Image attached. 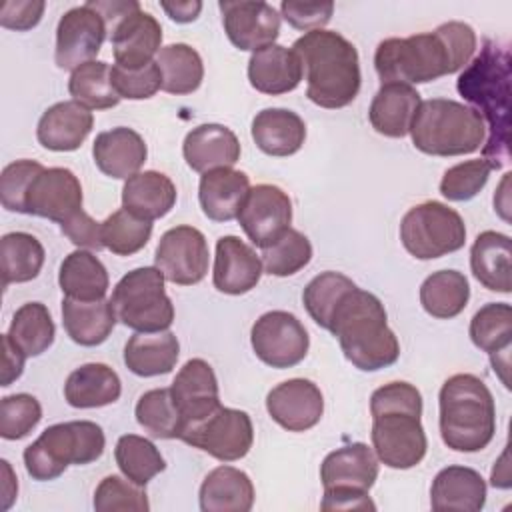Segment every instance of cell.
<instances>
[{
  "label": "cell",
  "instance_id": "cell-1",
  "mask_svg": "<svg viewBox=\"0 0 512 512\" xmlns=\"http://www.w3.org/2000/svg\"><path fill=\"white\" fill-rule=\"evenodd\" d=\"M292 50L302 62L306 96L322 108H344L360 92L362 74L356 46L334 30H312L300 36Z\"/></svg>",
  "mask_w": 512,
  "mask_h": 512
},
{
  "label": "cell",
  "instance_id": "cell-2",
  "mask_svg": "<svg viewBox=\"0 0 512 512\" xmlns=\"http://www.w3.org/2000/svg\"><path fill=\"white\" fill-rule=\"evenodd\" d=\"M384 304L368 290H350L336 306L328 332H332L352 366L376 372L392 366L400 356L396 334L386 322Z\"/></svg>",
  "mask_w": 512,
  "mask_h": 512
},
{
  "label": "cell",
  "instance_id": "cell-3",
  "mask_svg": "<svg viewBox=\"0 0 512 512\" xmlns=\"http://www.w3.org/2000/svg\"><path fill=\"white\" fill-rule=\"evenodd\" d=\"M440 436L450 450L480 452L496 432V406L492 392L474 374L450 376L438 396Z\"/></svg>",
  "mask_w": 512,
  "mask_h": 512
},
{
  "label": "cell",
  "instance_id": "cell-4",
  "mask_svg": "<svg viewBox=\"0 0 512 512\" xmlns=\"http://www.w3.org/2000/svg\"><path fill=\"white\" fill-rule=\"evenodd\" d=\"M458 92L482 112L492 130L484 148V160L492 170L506 156L508 146V96H510V58L494 42H486L482 52L464 68L458 78Z\"/></svg>",
  "mask_w": 512,
  "mask_h": 512
},
{
  "label": "cell",
  "instance_id": "cell-5",
  "mask_svg": "<svg viewBox=\"0 0 512 512\" xmlns=\"http://www.w3.org/2000/svg\"><path fill=\"white\" fill-rule=\"evenodd\" d=\"M412 144L430 156H462L478 150L486 124L470 106L448 98L422 100L410 124Z\"/></svg>",
  "mask_w": 512,
  "mask_h": 512
},
{
  "label": "cell",
  "instance_id": "cell-6",
  "mask_svg": "<svg viewBox=\"0 0 512 512\" xmlns=\"http://www.w3.org/2000/svg\"><path fill=\"white\" fill-rule=\"evenodd\" d=\"M102 428L90 420H72L48 426L24 450L26 472L40 482L58 478L70 464H90L104 452Z\"/></svg>",
  "mask_w": 512,
  "mask_h": 512
},
{
  "label": "cell",
  "instance_id": "cell-7",
  "mask_svg": "<svg viewBox=\"0 0 512 512\" xmlns=\"http://www.w3.org/2000/svg\"><path fill=\"white\" fill-rule=\"evenodd\" d=\"M374 68L382 84L412 86L452 74L448 50L436 32L382 40L374 52Z\"/></svg>",
  "mask_w": 512,
  "mask_h": 512
},
{
  "label": "cell",
  "instance_id": "cell-8",
  "mask_svg": "<svg viewBox=\"0 0 512 512\" xmlns=\"http://www.w3.org/2000/svg\"><path fill=\"white\" fill-rule=\"evenodd\" d=\"M164 274L156 266L134 268L112 290L116 318L136 332H164L174 322V304L164 290Z\"/></svg>",
  "mask_w": 512,
  "mask_h": 512
},
{
  "label": "cell",
  "instance_id": "cell-9",
  "mask_svg": "<svg viewBox=\"0 0 512 512\" xmlns=\"http://www.w3.org/2000/svg\"><path fill=\"white\" fill-rule=\"evenodd\" d=\"M402 246L418 260H434L460 250L466 242L462 216L436 200L412 206L400 222Z\"/></svg>",
  "mask_w": 512,
  "mask_h": 512
},
{
  "label": "cell",
  "instance_id": "cell-10",
  "mask_svg": "<svg viewBox=\"0 0 512 512\" xmlns=\"http://www.w3.org/2000/svg\"><path fill=\"white\" fill-rule=\"evenodd\" d=\"M180 440L222 462L244 458L254 442L252 420L244 410L218 406L206 418L188 424Z\"/></svg>",
  "mask_w": 512,
  "mask_h": 512
},
{
  "label": "cell",
  "instance_id": "cell-11",
  "mask_svg": "<svg viewBox=\"0 0 512 512\" xmlns=\"http://www.w3.org/2000/svg\"><path fill=\"white\" fill-rule=\"evenodd\" d=\"M372 446L376 458L394 470H408L422 462L428 440L420 416L394 410L372 416Z\"/></svg>",
  "mask_w": 512,
  "mask_h": 512
},
{
  "label": "cell",
  "instance_id": "cell-12",
  "mask_svg": "<svg viewBox=\"0 0 512 512\" xmlns=\"http://www.w3.org/2000/svg\"><path fill=\"white\" fill-rule=\"evenodd\" d=\"M250 342L254 354L278 370L300 364L310 348V336L304 324L286 310L262 314L250 330Z\"/></svg>",
  "mask_w": 512,
  "mask_h": 512
},
{
  "label": "cell",
  "instance_id": "cell-13",
  "mask_svg": "<svg viewBox=\"0 0 512 512\" xmlns=\"http://www.w3.org/2000/svg\"><path fill=\"white\" fill-rule=\"evenodd\" d=\"M208 262L210 252L204 234L186 224L166 230L154 254V266L168 282L178 286H192L204 280Z\"/></svg>",
  "mask_w": 512,
  "mask_h": 512
},
{
  "label": "cell",
  "instance_id": "cell-14",
  "mask_svg": "<svg viewBox=\"0 0 512 512\" xmlns=\"http://www.w3.org/2000/svg\"><path fill=\"white\" fill-rule=\"evenodd\" d=\"M108 26L100 12L90 4L74 6L60 18L56 26L54 60L62 70H76L92 62L106 40Z\"/></svg>",
  "mask_w": 512,
  "mask_h": 512
},
{
  "label": "cell",
  "instance_id": "cell-15",
  "mask_svg": "<svg viewBox=\"0 0 512 512\" xmlns=\"http://www.w3.org/2000/svg\"><path fill=\"white\" fill-rule=\"evenodd\" d=\"M236 218L254 246L268 248L290 228L292 202L282 188L256 184L250 188Z\"/></svg>",
  "mask_w": 512,
  "mask_h": 512
},
{
  "label": "cell",
  "instance_id": "cell-16",
  "mask_svg": "<svg viewBox=\"0 0 512 512\" xmlns=\"http://www.w3.org/2000/svg\"><path fill=\"white\" fill-rule=\"evenodd\" d=\"M228 40L240 50H260L276 42L280 34V14L260 0L218 2Z\"/></svg>",
  "mask_w": 512,
  "mask_h": 512
},
{
  "label": "cell",
  "instance_id": "cell-17",
  "mask_svg": "<svg viewBox=\"0 0 512 512\" xmlns=\"http://www.w3.org/2000/svg\"><path fill=\"white\" fill-rule=\"evenodd\" d=\"M82 210V186L68 168H44L32 182L26 214L64 224Z\"/></svg>",
  "mask_w": 512,
  "mask_h": 512
},
{
  "label": "cell",
  "instance_id": "cell-18",
  "mask_svg": "<svg viewBox=\"0 0 512 512\" xmlns=\"http://www.w3.org/2000/svg\"><path fill=\"white\" fill-rule=\"evenodd\" d=\"M266 410L284 430L304 432L320 422L324 414V396L312 380L292 378L268 392Z\"/></svg>",
  "mask_w": 512,
  "mask_h": 512
},
{
  "label": "cell",
  "instance_id": "cell-19",
  "mask_svg": "<svg viewBox=\"0 0 512 512\" xmlns=\"http://www.w3.org/2000/svg\"><path fill=\"white\" fill-rule=\"evenodd\" d=\"M110 42L116 66L134 70L154 62L162 44V26L160 22L144 12L140 6L120 18L110 30Z\"/></svg>",
  "mask_w": 512,
  "mask_h": 512
},
{
  "label": "cell",
  "instance_id": "cell-20",
  "mask_svg": "<svg viewBox=\"0 0 512 512\" xmlns=\"http://www.w3.org/2000/svg\"><path fill=\"white\" fill-rule=\"evenodd\" d=\"M170 392L186 426L206 418L220 406L216 374L202 358H192L178 370Z\"/></svg>",
  "mask_w": 512,
  "mask_h": 512
},
{
  "label": "cell",
  "instance_id": "cell-21",
  "mask_svg": "<svg viewBox=\"0 0 512 512\" xmlns=\"http://www.w3.org/2000/svg\"><path fill=\"white\" fill-rule=\"evenodd\" d=\"M262 272L264 268L260 256L238 236H222L216 242L212 272L216 290L230 296L246 294L258 284Z\"/></svg>",
  "mask_w": 512,
  "mask_h": 512
},
{
  "label": "cell",
  "instance_id": "cell-22",
  "mask_svg": "<svg viewBox=\"0 0 512 512\" xmlns=\"http://www.w3.org/2000/svg\"><path fill=\"white\" fill-rule=\"evenodd\" d=\"M94 126L90 108L76 100L52 104L38 120V142L54 152H72L82 146Z\"/></svg>",
  "mask_w": 512,
  "mask_h": 512
},
{
  "label": "cell",
  "instance_id": "cell-23",
  "mask_svg": "<svg viewBox=\"0 0 512 512\" xmlns=\"http://www.w3.org/2000/svg\"><path fill=\"white\" fill-rule=\"evenodd\" d=\"M92 156L102 174L116 180H128L144 166L148 148L138 132L118 126L96 136Z\"/></svg>",
  "mask_w": 512,
  "mask_h": 512
},
{
  "label": "cell",
  "instance_id": "cell-24",
  "mask_svg": "<svg viewBox=\"0 0 512 512\" xmlns=\"http://www.w3.org/2000/svg\"><path fill=\"white\" fill-rule=\"evenodd\" d=\"M182 154L194 172L204 174L212 168H232L240 160V142L222 124H200L186 134Z\"/></svg>",
  "mask_w": 512,
  "mask_h": 512
},
{
  "label": "cell",
  "instance_id": "cell-25",
  "mask_svg": "<svg viewBox=\"0 0 512 512\" xmlns=\"http://www.w3.org/2000/svg\"><path fill=\"white\" fill-rule=\"evenodd\" d=\"M250 192V178L242 170L212 168L200 176L198 200L206 218L230 222L238 216Z\"/></svg>",
  "mask_w": 512,
  "mask_h": 512
},
{
  "label": "cell",
  "instance_id": "cell-26",
  "mask_svg": "<svg viewBox=\"0 0 512 512\" xmlns=\"http://www.w3.org/2000/svg\"><path fill=\"white\" fill-rule=\"evenodd\" d=\"M302 62L292 48L270 44L252 52L248 80L262 94L278 96L292 92L302 80Z\"/></svg>",
  "mask_w": 512,
  "mask_h": 512
},
{
  "label": "cell",
  "instance_id": "cell-27",
  "mask_svg": "<svg viewBox=\"0 0 512 512\" xmlns=\"http://www.w3.org/2000/svg\"><path fill=\"white\" fill-rule=\"evenodd\" d=\"M378 478V458L364 442H352L336 448L320 464L324 488L370 490Z\"/></svg>",
  "mask_w": 512,
  "mask_h": 512
},
{
  "label": "cell",
  "instance_id": "cell-28",
  "mask_svg": "<svg viewBox=\"0 0 512 512\" xmlns=\"http://www.w3.org/2000/svg\"><path fill=\"white\" fill-rule=\"evenodd\" d=\"M486 504V482L474 468L446 466L430 486V506L436 512H478Z\"/></svg>",
  "mask_w": 512,
  "mask_h": 512
},
{
  "label": "cell",
  "instance_id": "cell-29",
  "mask_svg": "<svg viewBox=\"0 0 512 512\" xmlns=\"http://www.w3.org/2000/svg\"><path fill=\"white\" fill-rule=\"evenodd\" d=\"M420 102L422 98L418 90L410 84H382L368 110L370 124L382 136L404 138L410 132V124Z\"/></svg>",
  "mask_w": 512,
  "mask_h": 512
},
{
  "label": "cell",
  "instance_id": "cell-30",
  "mask_svg": "<svg viewBox=\"0 0 512 512\" xmlns=\"http://www.w3.org/2000/svg\"><path fill=\"white\" fill-rule=\"evenodd\" d=\"M252 140L268 156H292L306 140V124L292 110L264 108L252 120Z\"/></svg>",
  "mask_w": 512,
  "mask_h": 512
},
{
  "label": "cell",
  "instance_id": "cell-31",
  "mask_svg": "<svg viewBox=\"0 0 512 512\" xmlns=\"http://www.w3.org/2000/svg\"><path fill=\"white\" fill-rule=\"evenodd\" d=\"M202 512H248L254 506V486L246 472L234 466H218L200 486Z\"/></svg>",
  "mask_w": 512,
  "mask_h": 512
},
{
  "label": "cell",
  "instance_id": "cell-32",
  "mask_svg": "<svg viewBox=\"0 0 512 512\" xmlns=\"http://www.w3.org/2000/svg\"><path fill=\"white\" fill-rule=\"evenodd\" d=\"M176 204L174 182L156 170H144L124 182L122 208L144 220L166 216Z\"/></svg>",
  "mask_w": 512,
  "mask_h": 512
},
{
  "label": "cell",
  "instance_id": "cell-33",
  "mask_svg": "<svg viewBox=\"0 0 512 512\" xmlns=\"http://www.w3.org/2000/svg\"><path fill=\"white\" fill-rule=\"evenodd\" d=\"M510 256V236L494 230L478 234L470 250L474 278L488 290L508 294L512 290Z\"/></svg>",
  "mask_w": 512,
  "mask_h": 512
},
{
  "label": "cell",
  "instance_id": "cell-34",
  "mask_svg": "<svg viewBox=\"0 0 512 512\" xmlns=\"http://www.w3.org/2000/svg\"><path fill=\"white\" fill-rule=\"evenodd\" d=\"M180 354L176 334L164 332H136L124 346V364L130 372L142 378L172 372Z\"/></svg>",
  "mask_w": 512,
  "mask_h": 512
},
{
  "label": "cell",
  "instance_id": "cell-35",
  "mask_svg": "<svg viewBox=\"0 0 512 512\" xmlns=\"http://www.w3.org/2000/svg\"><path fill=\"white\" fill-rule=\"evenodd\" d=\"M118 374L100 362L84 364L70 372L64 384V398L72 408H100L120 398Z\"/></svg>",
  "mask_w": 512,
  "mask_h": 512
},
{
  "label": "cell",
  "instance_id": "cell-36",
  "mask_svg": "<svg viewBox=\"0 0 512 512\" xmlns=\"http://www.w3.org/2000/svg\"><path fill=\"white\" fill-rule=\"evenodd\" d=\"M58 284L66 298L80 302H96L106 298L108 272L96 254L78 248L62 260Z\"/></svg>",
  "mask_w": 512,
  "mask_h": 512
},
{
  "label": "cell",
  "instance_id": "cell-37",
  "mask_svg": "<svg viewBox=\"0 0 512 512\" xmlns=\"http://www.w3.org/2000/svg\"><path fill=\"white\" fill-rule=\"evenodd\" d=\"M116 312L112 302L102 298L96 302H80L66 298L62 300V324L72 342L80 346L102 344L116 324Z\"/></svg>",
  "mask_w": 512,
  "mask_h": 512
},
{
  "label": "cell",
  "instance_id": "cell-38",
  "mask_svg": "<svg viewBox=\"0 0 512 512\" xmlns=\"http://www.w3.org/2000/svg\"><path fill=\"white\" fill-rule=\"evenodd\" d=\"M470 300V284L458 270L432 272L420 286V304L432 318L450 320L458 316Z\"/></svg>",
  "mask_w": 512,
  "mask_h": 512
},
{
  "label": "cell",
  "instance_id": "cell-39",
  "mask_svg": "<svg viewBox=\"0 0 512 512\" xmlns=\"http://www.w3.org/2000/svg\"><path fill=\"white\" fill-rule=\"evenodd\" d=\"M44 264V246L28 232H8L0 240L2 286L34 280Z\"/></svg>",
  "mask_w": 512,
  "mask_h": 512
},
{
  "label": "cell",
  "instance_id": "cell-40",
  "mask_svg": "<svg viewBox=\"0 0 512 512\" xmlns=\"http://www.w3.org/2000/svg\"><path fill=\"white\" fill-rule=\"evenodd\" d=\"M156 64L162 74V90L168 94H192L200 88L204 78V64L200 54L188 44H168L160 48Z\"/></svg>",
  "mask_w": 512,
  "mask_h": 512
},
{
  "label": "cell",
  "instance_id": "cell-41",
  "mask_svg": "<svg viewBox=\"0 0 512 512\" xmlns=\"http://www.w3.org/2000/svg\"><path fill=\"white\" fill-rule=\"evenodd\" d=\"M6 334L26 354V358H32L52 346L56 328L42 302H26L14 312Z\"/></svg>",
  "mask_w": 512,
  "mask_h": 512
},
{
  "label": "cell",
  "instance_id": "cell-42",
  "mask_svg": "<svg viewBox=\"0 0 512 512\" xmlns=\"http://www.w3.org/2000/svg\"><path fill=\"white\" fill-rule=\"evenodd\" d=\"M68 92L72 100L84 104L90 110L114 108L120 102L112 82V66L102 60H92L78 66L70 74Z\"/></svg>",
  "mask_w": 512,
  "mask_h": 512
},
{
  "label": "cell",
  "instance_id": "cell-43",
  "mask_svg": "<svg viewBox=\"0 0 512 512\" xmlns=\"http://www.w3.org/2000/svg\"><path fill=\"white\" fill-rule=\"evenodd\" d=\"M136 420L152 436L160 440L180 438L186 422L174 404L170 388H154L144 392L136 402Z\"/></svg>",
  "mask_w": 512,
  "mask_h": 512
},
{
  "label": "cell",
  "instance_id": "cell-44",
  "mask_svg": "<svg viewBox=\"0 0 512 512\" xmlns=\"http://www.w3.org/2000/svg\"><path fill=\"white\" fill-rule=\"evenodd\" d=\"M114 458L120 472L140 486H146L166 468L160 450L148 438L138 434L120 436L114 448Z\"/></svg>",
  "mask_w": 512,
  "mask_h": 512
},
{
  "label": "cell",
  "instance_id": "cell-45",
  "mask_svg": "<svg viewBox=\"0 0 512 512\" xmlns=\"http://www.w3.org/2000/svg\"><path fill=\"white\" fill-rule=\"evenodd\" d=\"M354 288H356V284L348 276L328 270V272L314 276L306 284V288L302 292V302H304V308L308 310L310 318L320 328L328 330L330 318H332L336 306Z\"/></svg>",
  "mask_w": 512,
  "mask_h": 512
},
{
  "label": "cell",
  "instance_id": "cell-46",
  "mask_svg": "<svg viewBox=\"0 0 512 512\" xmlns=\"http://www.w3.org/2000/svg\"><path fill=\"white\" fill-rule=\"evenodd\" d=\"M470 340L482 352L494 354L512 344V308L506 302L482 306L470 320Z\"/></svg>",
  "mask_w": 512,
  "mask_h": 512
},
{
  "label": "cell",
  "instance_id": "cell-47",
  "mask_svg": "<svg viewBox=\"0 0 512 512\" xmlns=\"http://www.w3.org/2000/svg\"><path fill=\"white\" fill-rule=\"evenodd\" d=\"M152 236V222L134 216L126 208L112 212L102 222V242L116 256H132L140 252Z\"/></svg>",
  "mask_w": 512,
  "mask_h": 512
},
{
  "label": "cell",
  "instance_id": "cell-48",
  "mask_svg": "<svg viewBox=\"0 0 512 512\" xmlns=\"http://www.w3.org/2000/svg\"><path fill=\"white\" fill-rule=\"evenodd\" d=\"M260 260L266 274L292 276L312 260V244L302 232L288 228L272 246L262 248Z\"/></svg>",
  "mask_w": 512,
  "mask_h": 512
},
{
  "label": "cell",
  "instance_id": "cell-49",
  "mask_svg": "<svg viewBox=\"0 0 512 512\" xmlns=\"http://www.w3.org/2000/svg\"><path fill=\"white\" fill-rule=\"evenodd\" d=\"M490 172L492 166L484 158L460 162L444 172L440 180V194L450 202H466L486 186Z\"/></svg>",
  "mask_w": 512,
  "mask_h": 512
},
{
  "label": "cell",
  "instance_id": "cell-50",
  "mask_svg": "<svg viewBox=\"0 0 512 512\" xmlns=\"http://www.w3.org/2000/svg\"><path fill=\"white\" fill-rule=\"evenodd\" d=\"M42 420L40 402L26 392L4 396L0 402V436L20 440L28 436Z\"/></svg>",
  "mask_w": 512,
  "mask_h": 512
},
{
  "label": "cell",
  "instance_id": "cell-51",
  "mask_svg": "<svg viewBox=\"0 0 512 512\" xmlns=\"http://www.w3.org/2000/svg\"><path fill=\"white\" fill-rule=\"evenodd\" d=\"M94 510L96 512H114V510L148 512L150 504H148L144 486L112 474V476H106L96 486Z\"/></svg>",
  "mask_w": 512,
  "mask_h": 512
},
{
  "label": "cell",
  "instance_id": "cell-52",
  "mask_svg": "<svg viewBox=\"0 0 512 512\" xmlns=\"http://www.w3.org/2000/svg\"><path fill=\"white\" fill-rule=\"evenodd\" d=\"M44 170L36 160H16L4 166L0 174V200L2 206L10 212L26 214V198L34 178Z\"/></svg>",
  "mask_w": 512,
  "mask_h": 512
},
{
  "label": "cell",
  "instance_id": "cell-53",
  "mask_svg": "<svg viewBox=\"0 0 512 512\" xmlns=\"http://www.w3.org/2000/svg\"><path fill=\"white\" fill-rule=\"evenodd\" d=\"M112 82L120 98L146 100V98H152L162 88V74L156 60L134 70L114 64Z\"/></svg>",
  "mask_w": 512,
  "mask_h": 512
},
{
  "label": "cell",
  "instance_id": "cell-54",
  "mask_svg": "<svg viewBox=\"0 0 512 512\" xmlns=\"http://www.w3.org/2000/svg\"><path fill=\"white\" fill-rule=\"evenodd\" d=\"M414 412L422 416V394L416 386L408 382H390L380 388H376L370 396V414H382V412Z\"/></svg>",
  "mask_w": 512,
  "mask_h": 512
},
{
  "label": "cell",
  "instance_id": "cell-55",
  "mask_svg": "<svg viewBox=\"0 0 512 512\" xmlns=\"http://www.w3.org/2000/svg\"><path fill=\"white\" fill-rule=\"evenodd\" d=\"M434 32L442 38V42L448 50L452 74L462 70L464 66H468V62L476 50V32L472 30V26L452 20V22L440 24Z\"/></svg>",
  "mask_w": 512,
  "mask_h": 512
},
{
  "label": "cell",
  "instance_id": "cell-56",
  "mask_svg": "<svg viewBox=\"0 0 512 512\" xmlns=\"http://www.w3.org/2000/svg\"><path fill=\"white\" fill-rule=\"evenodd\" d=\"M282 18L296 30L312 32L322 30L334 12L332 2H296V0H284L280 4Z\"/></svg>",
  "mask_w": 512,
  "mask_h": 512
},
{
  "label": "cell",
  "instance_id": "cell-57",
  "mask_svg": "<svg viewBox=\"0 0 512 512\" xmlns=\"http://www.w3.org/2000/svg\"><path fill=\"white\" fill-rule=\"evenodd\" d=\"M44 8L42 0H6L0 6V24L18 32L30 30L40 22Z\"/></svg>",
  "mask_w": 512,
  "mask_h": 512
},
{
  "label": "cell",
  "instance_id": "cell-58",
  "mask_svg": "<svg viewBox=\"0 0 512 512\" xmlns=\"http://www.w3.org/2000/svg\"><path fill=\"white\" fill-rule=\"evenodd\" d=\"M60 230L78 248L96 250V252L104 248V242H102V222H96L84 210H80L70 220L60 224Z\"/></svg>",
  "mask_w": 512,
  "mask_h": 512
},
{
  "label": "cell",
  "instance_id": "cell-59",
  "mask_svg": "<svg viewBox=\"0 0 512 512\" xmlns=\"http://www.w3.org/2000/svg\"><path fill=\"white\" fill-rule=\"evenodd\" d=\"M322 510H374L366 490L358 488H324V498L320 502Z\"/></svg>",
  "mask_w": 512,
  "mask_h": 512
},
{
  "label": "cell",
  "instance_id": "cell-60",
  "mask_svg": "<svg viewBox=\"0 0 512 512\" xmlns=\"http://www.w3.org/2000/svg\"><path fill=\"white\" fill-rule=\"evenodd\" d=\"M26 354L8 338V334H2V376L0 386H10L14 380L22 376Z\"/></svg>",
  "mask_w": 512,
  "mask_h": 512
},
{
  "label": "cell",
  "instance_id": "cell-61",
  "mask_svg": "<svg viewBox=\"0 0 512 512\" xmlns=\"http://www.w3.org/2000/svg\"><path fill=\"white\" fill-rule=\"evenodd\" d=\"M162 10L176 22L180 24H186V22H192L198 18L200 10H202V2L198 0H188V2H162L160 4Z\"/></svg>",
  "mask_w": 512,
  "mask_h": 512
},
{
  "label": "cell",
  "instance_id": "cell-62",
  "mask_svg": "<svg viewBox=\"0 0 512 512\" xmlns=\"http://www.w3.org/2000/svg\"><path fill=\"white\" fill-rule=\"evenodd\" d=\"M2 466V490H0V510H8L12 506V502L16 500V492H18V482L16 476L12 472V466L8 460H0Z\"/></svg>",
  "mask_w": 512,
  "mask_h": 512
}]
</instances>
